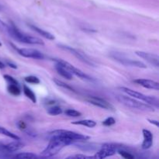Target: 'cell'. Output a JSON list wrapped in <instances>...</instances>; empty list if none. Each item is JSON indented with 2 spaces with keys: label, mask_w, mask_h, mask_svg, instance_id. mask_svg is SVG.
Instances as JSON below:
<instances>
[{
  "label": "cell",
  "mask_w": 159,
  "mask_h": 159,
  "mask_svg": "<svg viewBox=\"0 0 159 159\" xmlns=\"http://www.w3.org/2000/svg\"><path fill=\"white\" fill-rule=\"evenodd\" d=\"M142 132L143 136H144V141H143L141 147L144 150H148L153 144V134L150 130H147V129H144Z\"/></svg>",
  "instance_id": "cell-14"
},
{
  "label": "cell",
  "mask_w": 159,
  "mask_h": 159,
  "mask_svg": "<svg viewBox=\"0 0 159 159\" xmlns=\"http://www.w3.org/2000/svg\"><path fill=\"white\" fill-rule=\"evenodd\" d=\"M5 67H6L5 64L0 61V69H3V68H5Z\"/></svg>",
  "instance_id": "cell-35"
},
{
  "label": "cell",
  "mask_w": 159,
  "mask_h": 159,
  "mask_svg": "<svg viewBox=\"0 0 159 159\" xmlns=\"http://www.w3.org/2000/svg\"><path fill=\"white\" fill-rule=\"evenodd\" d=\"M9 28V25L6 24V23L2 21V20H0V30L3 32H7V30Z\"/></svg>",
  "instance_id": "cell-30"
},
{
  "label": "cell",
  "mask_w": 159,
  "mask_h": 159,
  "mask_svg": "<svg viewBox=\"0 0 159 159\" xmlns=\"http://www.w3.org/2000/svg\"><path fill=\"white\" fill-rule=\"evenodd\" d=\"M117 153L119 154V155H120L123 158H124L126 159H134V155H133L131 153H130V152H127V151L125 150V149L122 148H120L119 150L117 151Z\"/></svg>",
  "instance_id": "cell-24"
},
{
  "label": "cell",
  "mask_w": 159,
  "mask_h": 159,
  "mask_svg": "<svg viewBox=\"0 0 159 159\" xmlns=\"http://www.w3.org/2000/svg\"><path fill=\"white\" fill-rule=\"evenodd\" d=\"M2 46V43H1V42H0V47Z\"/></svg>",
  "instance_id": "cell-36"
},
{
  "label": "cell",
  "mask_w": 159,
  "mask_h": 159,
  "mask_svg": "<svg viewBox=\"0 0 159 159\" xmlns=\"http://www.w3.org/2000/svg\"><path fill=\"white\" fill-rule=\"evenodd\" d=\"M29 26H30V27L33 30H34L35 32H37V34H39L40 36H42V37H44V38L48 39V40H54V35H53V34H51V33L48 32V31H46V30H42L41 28H39L38 26H34V25L30 24Z\"/></svg>",
  "instance_id": "cell-17"
},
{
  "label": "cell",
  "mask_w": 159,
  "mask_h": 159,
  "mask_svg": "<svg viewBox=\"0 0 159 159\" xmlns=\"http://www.w3.org/2000/svg\"><path fill=\"white\" fill-rule=\"evenodd\" d=\"M68 158H94L93 156H87V155H73V156L68 157Z\"/></svg>",
  "instance_id": "cell-31"
},
{
  "label": "cell",
  "mask_w": 159,
  "mask_h": 159,
  "mask_svg": "<svg viewBox=\"0 0 159 159\" xmlns=\"http://www.w3.org/2000/svg\"><path fill=\"white\" fill-rule=\"evenodd\" d=\"M136 54L140 57L141 58L144 59V61H146L147 62H148L150 65H153V66L158 68L159 65V58L158 56L156 54H151V53L144 52V51H136Z\"/></svg>",
  "instance_id": "cell-12"
},
{
  "label": "cell",
  "mask_w": 159,
  "mask_h": 159,
  "mask_svg": "<svg viewBox=\"0 0 159 159\" xmlns=\"http://www.w3.org/2000/svg\"><path fill=\"white\" fill-rule=\"evenodd\" d=\"M115 124H116V120L113 117H108L105 120L102 121V125L106 126V127H110Z\"/></svg>",
  "instance_id": "cell-28"
},
{
  "label": "cell",
  "mask_w": 159,
  "mask_h": 159,
  "mask_svg": "<svg viewBox=\"0 0 159 159\" xmlns=\"http://www.w3.org/2000/svg\"><path fill=\"white\" fill-rule=\"evenodd\" d=\"M17 52L19 54L25 57L33 59H37V60H43L44 58V55L42 54L40 51L35 49H31V48H16Z\"/></svg>",
  "instance_id": "cell-11"
},
{
  "label": "cell",
  "mask_w": 159,
  "mask_h": 159,
  "mask_svg": "<svg viewBox=\"0 0 159 159\" xmlns=\"http://www.w3.org/2000/svg\"><path fill=\"white\" fill-rule=\"evenodd\" d=\"M73 141L61 136L52 135L49 144L46 148L41 152V156L44 158H50L57 155L63 148L73 144Z\"/></svg>",
  "instance_id": "cell-1"
},
{
  "label": "cell",
  "mask_w": 159,
  "mask_h": 159,
  "mask_svg": "<svg viewBox=\"0 0 159 159\" xmlns=\"http://www.w3.org/2000/svg\"><path fill=\"white\" fill-rule=\"evenodd\" d=\"M120 89L122 92H124V93L127 94L128 96H131V97L135 98L137 99H139V100L144 101L146 103L149 104V105L152 106L155 108H158L159 107V102L158 98L155 97V96H149L147 95H144L143 93H139V92L134 91V90L131 89L126 88V87H120Z\"/></svg>",
  "instance_id": "cell-4"
},
{
  "label": "cell",
  "mask_w": 159,
  "mask_h": 159,
  "mask_svg": "<svg viewBox=\"0 0 159 159\" xmlns=\"http://www.w3.org/2000/svg\"><path fill=\"white\" fill-rule=\"evenodd\" d=\"M74 125H81V126H85V127H89V128H93V127H96V123L94 120H78L75 121V122L71 123Z\"/></svg>",
  "instance_id": "cell-18"
},
{
  "label": "cell",
  "mask_w": 159,
  "mask_h": 159,
  "mask_svg": "<svg viewBox=\"0 0 159 159\" xmlns=\"http://www.w3.org/2000/svg\"><path fill=\"white\" fill-rule=\"evenodd\" d=\"M116 99H117L120 103H122L123 105L125 106V107L130 109H133V110H138L144 112L155 111V107L149 105V104L146 103V102H141V101L138 100V99H135V98H131L128 97V96L119 95V96H116Z\"/></svg>",
  "instance_id": "cell-3"
},
{
  "label": "cell",
  "mask_w": 159,
  "mask_h": 159,
  "mask_svg": "<svg viewBox=\"0 0 159 159\" xmlns=\"http://www.w3.org/2000/svg\"><path fill=\"white\" fill-rule=\"evenodd\" d=\"M0 134H2L4 135V136L8 137V138H10L13 140H20V137L17 136V135L15 134L10 132L9 130H8L7 129L5 128V127H1V126H0Z\"/></svg>",
  "instance_id": "cell-21"
},
{
  "label": "cell",
  "mask_w": 159,
  "mask_h": 159,
  "mask_svg": "<svg viewBox=\"0 0 159 159\" xmlns=\"http://www.w3.org/2000/svg\"><path fill=\"white\" fill-rule=\"evenodd\" d=\"M7 33L11 37L15 39L17 41L22 42V43H28V44H37V45H43V40L38 37H33V36L27 35L23 33H22L13 23H11L9 25V28L7 30Z\"/></svg>",
  "instance_id": "cell-2"
},
{
  "label": "cell",
  "mask_w": 159,
  "mask_h": 159,
  "mask_svg": "<svg viewBox=\"0 0 159 159\" xmlns=\"http://www.w3.org/2000/svg\"><path fill=\"white\" fill-rule=\"evenodd\" d=\"M0 9H1V6H0Z\"/></svg>",
  "instance_id": "cell-37"
},
{
  "label": "cell",
  "mask_w": 159,
  "mask_h": 159,
  "mask_svg": "<svg viewBox=\"0 0 159 159\" xmlns=\"http://www.w3.org/2000/svg\"><path fill=\"white\" fill-rule=\"evenodd\" d=\"M148 120L151 124H155L157 127H158V120H150V119H148Z\"/></svg>",
  "instance_id": "cell-33"
},
{
  "label": "cell",
  "mask_w": 159,
  "mask_h": 159,
  "mask_svg": "<svg viewBox=\"0 0 159 159\" xmlns=\"http://www.w3.org/2000/svg\"><path fill=\"white\" fill-rule=\"evenodd\" d=\"M122 147H119L117 144H104L102 147L101 148L100 150L93 156L94 158L97 159H102L107 158V157L113 156V155L117 152V151Z\"/></svg>",
  "instance_id": "cell-8"
},
{
  "label": "cell",
  "mask_w": 159,
  "mask_h": 159,
  "mask_svg": "<svg viewBox=\"0 0 159 159\" xmlns=\"http://www.w3.org/2000/svg\"><path fill=\"white\" fill-rule=\"evenodd\" d=\"M54 82H55L56 85H58V86L62 87V88H64V89H66L70 90V91H73V92H75L74 89H73L72 87H71V86H70V85H68V84L65 83V82H61V81L58 80V79H54Z\"/></svg>",
  "instance_id": "cell-27"
},
{
  "label": "cell",
  "mask_w": 159,
  "mask_h": 159,
  "mask_svg": "<svg viewBox=\"0 0 159 159\" xmlns=\"http://www.w3.org/2000/svg\"><path fill=\"white\" fill-rule=\"evenodd\" d=\"M17 125H18V127L20 129V130H25V129L26 128V124H25L23 121H19Z\"/></svg>",
  "instance_id": "cell-32"
},
{
  "label": "cell",
  "mask_w": 159,
  "mask_h": 159,
  "mask_svg": "<svg viewBox=\"0 0 159 159\" xmlns=\"http://www.w3.org/2000/svg\"><path fill=\"white\" fill-rule=\"evenodd\" d=\"M24 146V144L20 141V140H15L12 142L9 143L7 144H4L5 151L7 152L8 154L13 153V152H17V151L22 149Z\"/></svg>",
  "instance_id": "cell-15"
},
{
  "label": "cell",
  "mask_w": 159,
  "mask_h": 159,
  "mask_svg": "<svg viewBox=\"0 0 159 159\" xmlns=\"http://www.w3.org/2000/svg\"><path fill=\"white\" fill-rule=\"evenodd\" d=\"M134 82L135 83L138 84V85H141L144 88L149 89H154L158 90L159 89V84L158 82H155V81L150 80V79H138L134 80Z\"/></svg>",
  "instance_id": "cell-13"
},
{
  "label": "cell",
  "mask_w": 159,
  "mask_h": 159,
  "mask_svg": "<svg viewBox=\"0 0 159 159\" xmlns=\"http://www.w3.org/2000/svg\"><path fill=\"white\" fill-rule=\"evenodd\" d=\"M65 114L71 117H79V116H82V113L80 112L77 111L75 110H72V109H68V110H65Z\"/></svg>",
  "instance_id": "cell-25"
},
{
  "label": "cell",
  "mask_w": 159,
  "mask_h": 159,
  "mask_svg": "<svg viewBox=\"0 0 159 159\" xmlns=\"http://www.w3.org/2000/svg\"><path fill=\"white\" fill-rule=\"evenodd\" d=\"M23 93L28 99H30L31 102H34V103L37 102V97H36L35 93L26 85H23Z\"/></svg>",
  "instance_id": "cell-19"
},
{
  "label": "cell",
  "mask_w": 159,
  "mask_h": 159,
  "mask_svg": "<svg viewBox=\"0 0 159 159\" xmlns=\"http://www.w3.org/2000/svg\"><path fill=\"white\" fill-rule=\"evenodd\" d=\"M86 100L89 103H91L92 105H94L96 107H99V108L104 109V110H111V111H114L115 110L114 107H113V106L111 103H110L107 100H105V99H102L100 97L90 96L86 98Z\"/></svg>",
  "instance_id": "cell-10"
},
{
  "label": "cell",
  "mask_w": 159,
  "mask_h": 159,
  "mask_svg": "<svg viewBox=\"0 0 159 159\" xmlns=\"http://www.w3.org/2000/svg\"><path fill=\"white\" fill-rule=\"evenodd\" d=\"M16 158H25V159H33L38 158L37 155L35 154L31 153V152H23V153H19L15 155Z\"/></svg>",
  "instance_id": "cell-23"
},
{
  "label": "cell",
  "mask_w": 159,
  "mask_h": 159,
  "mask_svg": "<svg viewBox=\"0 0 159 159\" xmlns=\"http://www.w3.org/2000/svg\"><path fill=\"white\" fill-rule=\"evenodd\" d=\"M3 77H4V79H6V81L9 84H15V85H20V84H19V82L16 81V79H14L12 76L9 75H5Z\"/></svg>",
  "instance_id": "cell-29"
},
{
  "label": "cell",
  "mask_w": 159,
  "mask_h": 159,
  "mask_svg": "<svg viewBox=\"0 0 159 159\" xmlns=\"http://www.w3.org/2000/svg\"><path fill=\"white\" fill-rule=\"evenodd\" d=\"M48 113L51 116H57L62 113V110L59 106H54L53 105L52 107H50L48 110Z\"/></svg>",
  "instance_id": "cell-22"
},
{
  "label": "cell",
  "mask_w": 159,
  "mask_h": 159,
  "mask_svg": "<svg viewBox=\"0 0 159 159\" xmlns=\"http://www.w3.org/2000/svg\"><path fill=\"white\" fill-rule=\"evenodd\" d=\"M7 65H9V67H10V68H17V66L16 65H15V64H13V63H12V62H9V61H7Z\"/></svg>",
  "instance_id": "cell-34"
},
{
  "label": "cell",
  "mask_w": 159,
  "mask_h": 159,
  "mask_svg": "<svg viewBox=\"0 0 159 159\" xmlns=\"http://www.w3.org/2000/svg\"><path fill=\"white\" fill-rule=\"evenodd\" d=\"M56 61V63L59 64V65H62V66L65 67L68 71L71 73L72 75H76L77 77L80 78V79H84V80H88V81H93V78L90 77L89 75H88L87 74H85V72H83L82 71H81L80 69L79 68H75V66H73L72 65H71L70 63L68 62L62 60V59H55L54 60Z\"/></svg>",
  "instance_id": "cell-9"
},
{
  "label": "cell",
  "mask_w": 159,
  "mask_h": 159,
  "mask_svg": "<svg viewBox=\"0 0 159 159\" xmlns=\"http://www.w3.org/2000/svg\"><path fill=\"white\" fill-rule=\"evenodd\" d=\"M55 69L57 71V72L61 76H62L65 79H68V80H71V79H73V75L71 74L70 71H68L66 68H65L62 65H59V64H56Z\"/></svg>",
  "instance_id": "cell-16"
},
{
  "label": "cell",
  "mask_w": 159,
  "mask_h": 159,
  "mask_svg": "<svg viewBox=\"0 0 159 159\" xmlns=\"http://www.w3.org/2000/svg\"><path fill=\"white\" fill-rule=\"evenodd\" d=\"M51 135H57V136H61L65 138L71 140L73 142H82L85 141L89 139V137L86 135L76 133V132L71 131V130H56L51 132Z\"/></svg>",
  "instance_id": "cell-6"
},
{
  "label": "cell",
  "mask_w": 159,
  "mask_h": 159,
  "mask_svg": "<svg viewBox=\"0 0 159 159\" xmlns=\"http://www.w3.org/2000/svg\"><path fill=\"white\" fill-rule=\"evenodd\" d=\"M24 80L26 81L27 83H30V84H39L40 82V79H38L37 77L34 75H30V76H26V77L24 78Z\"/></svg>",
  "instance_id": "cell-26"
},
{
  "label": "cell",
  "mask_w": 159,
  "mask_h": 159,
  "mask_svg": "<svg viewBox=\"0 0 159 159\" xmlns=\"http://www.w3.org/2000/svg\"><path fill=\"white\" fill-rule=\"evenodd\" d=\"M8 92L12 96H20L21 93V89L20 88V85H15V84H9L7 87Z\"/></svg>",
  "instance_id": "cell-20"
},
{
  "label": "cell",
  "mask_w": 159,
  "mask_h": 159,
  "mask_svg": "<svg viewBox=\"0 0 159 159\" xmlns=\"http://www.w3.org/2000/svg\"><path fill=\"white\" fill-rule=\"evenodd\" d=\"M110 57L114 59L115 61H118L119 63L122 64L123 65L129 67H135V68H146L145 64L143 62L140 61L134 60V59L130 58V57H127L124 54L120 52H117V51H113V52L110 53Z\"/></svg>",
  "instance_id": "cell-5"
},
{
  "label": "cell",
  "mask_w": 159,
  "mask_h": 159,
  "mask_svg": "<svg viewBox=\"0 0 159 159\" xmlns=\"http://www.w3.org/2000/svg\"><path fill=\"white\" fill-rule=\"evenodd\" d=\"M58 47L61 48V49L64 50V51H67V52L71 53V54H72V55H74L75 57H76V58L79 59V60L82 61L84 62V63L87 64V65H90V66L95 67L94 62H93V61H92L91 59H90L89 57L88 56H87L86 54H85V53L82 52L81 51L75 49V48H71V47L67 46V45L59 44Z\"/></svg>",
  "instance_id": "cell-7"
}]
</instances>
